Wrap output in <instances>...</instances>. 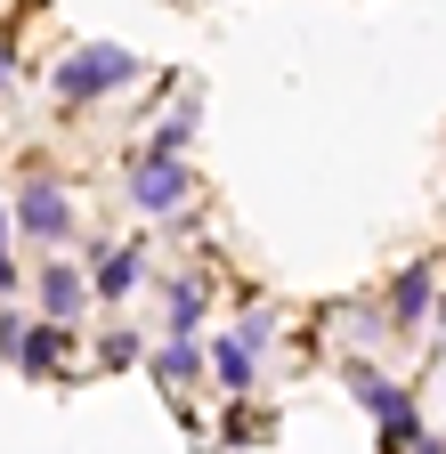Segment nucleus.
<instances>
[{"label":"nucleus","mask_w":446,"mask_h":454,"mask_svg":"<svg viewBox=\"0 0 446 454\" xmlns=\"http://www.w3.org/2000/svg\"><path fill=\"white\" fill-rule=\"evenodd\" d=\"M130 74H138L130 49H74L66 66H58V90L66 98H98V90H122Z\"/></svg>","instance_id":"nucleus-1"},{"label":"nucleus","mask_w":446,"mask_h":454,"mask_svg":"<svg viewBox=\"0 0 446 454\" xmlns=\"http://www.w3.org/2000/svg\"><path fill=\"white\" fill-rule=\"evenodd\" d=\"M171 203H187V170L171 154H146V170H138V211H171Z\"/></svg>","instance_id":"nucleus-2"},{"label":"nucleus","mask_w":446,"mask_h":454,"mask_svg":"<svg viewBox=\"0 0 446 454\" xmlns=\"http://www.w3.org/2000/svg\"><path fill=\"white\" fill-rule=\"evenodd\" d=\"M17 219L33 227V236H66V227H74V211H66V195H58V187H41V179H33L25 195H17Z\"/></svg>","instance_id":"nucleus-3"},{"label":"nucleus","mask_w":446,"mask_h":454,"mask_svg":"<svg viewBox=\"0 0 446 454\" xmlns=\"http://www.w3.org/2000/svg\"><path fill=\"white\" fill-rule=\"evenodd\" d=\"M422 301H430V260H414V268L398 276V301H389L398 317H389V325H414V317H422Z\"/></svg>","instance_id":"nucleus-4"},{"label":"nucleus","mask_w":446,"mask_h":454,"mask_svg":"<svg viewBox=\"0 0 446 454\" xmlns=\"http://www.w3.org/2000/svg\"><path fill=\"white\" fill-rule=\"evenodd\" d=\"M41 301H49V317H82V276L74 268H49L41 276Z\"/></svg>","instance_id":"nucleus-5"},{"label":"nucleus","mask_w":446,"mask_h":454,"mask_svg":"<svg viewBox=\"0 0 446 454\" xmlns=\"http://www.w3.org/2000/svg\"><path fill=\"white\" fill-rule=\"evenodd\" d=\"M260 340V333H252ZM252 340H219V349H211V365H219V381H228V389H252Z\"/></svg>","instance_id":"nucleus-6"},{"label":"nucleus","mask_w":446,"mask_h":454,"mask_svg":"<svg viewBox=\"0 0 446 454\" xmlns=\"http://www.w3.org/2000/svg\"><path fill=\"white\" fill-rule=\"evenodd\" d=\"M138 284V252H106L98 260V293H130Z\"/></svg>","instance_id":"nucleus-7"},{"label":"nucleus","mask_w":446,"mask_h":454,"mask_svg":"<svg viewBox=\"0 0 446 454\" xmlns=\"http://www.w3.org/2000/svg\"><path fill=\"white\" fill-rule=\"evenodd\" d=\"M195 309H203V293H195V284H179V293H171V333H187Z\"/></svg>","instance_id":"nucleus-8"},{"label":"nucleus","mask_w":446,"mask_h":454,"mask_svg":"<svg viewBox=\"0 0 446 454\" xmlns=\"http://www.w3.org/2000/svg\"><path fill=\"white\" fill-rule=\"evenodd\" d=\"M154 373H162V381H187V373H195V349H162Z\"/></svg>","instance_id":"nucleus-9"},{"label":"nucleus","mask_w":446,"mask_h":454,"mask_svg":"<svg viewBox=\"0 0 446 454\" xmlns=\"http://www.w3.org/2000/svg\"><path fill=\"white\" fill-rule=\"evenodd\" d=\"M0 284H9V252H0Z\"/></svg>","instance_id":"nucleus-10"}]
</instances>
